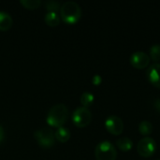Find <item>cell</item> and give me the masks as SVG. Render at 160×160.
Segmentation results:
<instances>
[{
    "label": "cell",
    "instance_id": "cell-1",
    "mask_svg": "<svg viewBox=\"0 0 160 160\" xmlns=\"http://www.w3.org/2000/svg\"><path fill=\"white\" fill-rule=\"evenodd\" d=\"M68 115V108L63 103H57L51 107L47 113V123L53 128H60L66 123Z\"/></svg>",
    "mask_w": 160,
    "mask_h": 160
},
{
    "label": "cell",
    "instance_id": "cell-2",
    "mask_svg": "<svg viewBox=\"0 0 160 160\" xmlns=\"http://www.w3.org/2000/svg\"><path fill=\"white\" fill-rule=\"evenodd\" d=\"M60 16L67 23H76L82 16V8L75 1H67L60 7Z\"/></svg>",
    "mask_w": 160,
    "mask_h": 160
},
{
    "label": "cell",
    "instance_id": "cell-3",
    "mask_svg": "<svg viewBox=\"0 0 160 160\" xmlns=\"http://www.w3.org/2000/svg\"><path fill=\"white\" fill-rule=\"evenodd\" d=\"M95 157L97 160H116L117 151L111 142L103 141L96 146Z\"/></svg>",
    "mask_w": 160,
    "mask_h": 160
},
{
    "label": "cell",
    "instance_id": "cell-4",
    "mask_svg": "<svg viewBox=\"0 0 160 160\" xmlns=\"http://www.w3.org/2000/svg\"><path fill=\"white\" fill-rule=\"evenodd\" d=\"M34 136L38 143L44 148H49L52 146L55 142L54 132L50 128H41L36 130Z\"/></svg>",
    "mask_w": 160,
    "mask_h": 160
},
{
    "label": "cell",
    "instance_id": "cell-5",
    "mask_svg": "<svg viewBox=\"0 0 160 160\" xmlns=\"http://www.w3.org/2000/svg\"><path fill=\"white\" fill-rule=\"evenodd\" d=\"M92 120V113L86 107H78L72 113V121L78 128L87 127Z\"/></svg>",
    "mask_w": 160,
    "mask_h": 160
},
{
    "label": "cell",
    "instance_id": "cell-6",
    "mask_svg": "<svg viewBox=\"0 0 160 160\" xmlns=\"http://www.w3.org/2000/svg\"><path fill=\"white\" fill-rule=\"evenodd\" d=\"M138 153L142 158L152 157L157 149V144L154 139L150 137H144L138 142Z\"/></svg>",
    "mask_w": 160,
    "mask_h": 160
},
{
    "label": "cell",
    "instance_id": "cell-7",
    "mask_svg": "<svg viewBox=\"0 0 160 160\" xmlns=\"http://www.w3.org/2000/svg\"><path fill=\"white\" fill-rule=\"evenodd\" d=\"M105 128L111 134L120 135L124 131V123L120 117L111 115L105 121Z\"/></svg>",
    "mask_w": 160,
    "mask_h": 160
},
{
    "label": "cell",
    "instance_id": "cell-8",
    "mask_svg": "<svg viewBox=\"0 0 160 160\" xmlns=\"http://www.w3.org/2000/svg\"><path fill=\"white\" fill-rule=\"evenodd\" d=\"M150 56L142 51L135 52L130 56V64L133 68L138 69H143L148 67L150 63Z\"/></svg>",
    "mask_w": 160,
    "mask_h": 160
},
{
    "label": "cell",
    "instance_id": "cell-9",
    "mask_svg": "<svg viewBox=\"0 0 160 160\" xmlns=\"http://www.w3.org/2000/svg\"><path fill=\"white\" fill-rule=\"evenodd\" d=\"M146 77L152 85L160 88V64L156 63L151 65L146 71Z\"/></svg>",
    "mask_w": 160,
    "mask_h": 160
},
{
    "label": "cell",
    "instance_id": "cell-10",
    "mask_svg": "<svg viewBox=\"0 0 160 160\" xmlns=\"http://www.w3.org/2000/svg\"><path fill=\"white\" fill-rule=\"evenodd\" d=\"M13 20L10 14L7 11L0 10V31H7L12 25Z\"/></svg>",
    "mask_w": 160,
    "mask_h": 160
},
{
    "label": "cell",
    "instance_id": "cell-11",
    "mask_svg": "<svg viewBox=\"0 0 160 160\" xmlns=\"http://www.w3.org/2000/svg\"><path fill=\"white\" fill-rule=\"evenodd\" d=\"M54 136H55V139L59 141L60 142H66L70 138V131L65 127H60V128H57L56 131L54 132Z\"/></svg>",
    "mask_w": 160,
    "mask_h": 160
},
{
    "label": "cell",
    "instance_id": "cell-12",
    "mask_svg": "<svg viewBox=\"0 0 160 160\" xmlns=\"http://www.w3.org/2000/svg\"><path fill=\"white\" fill-rule=\"evenodd\" d=\"M44 21L50 26H56L60 22V17L55 11H48L44 16Z\"/></svg>",
    "mask_w": 160,
    "mask_h": 160
},
{
    "label": "cell",
    "instance_id": "cell-13",
    "mask_svg": "<svg viewBox=\"0 0 160 160\" xmlns=\"http://www.w3.org/2000/svg\"><path fill=\"white\" fill-rule=\"evenodd\" d=\"M116 145L117 147L123 151V152H128L132 149L133 147V142L130 139L127 138V137H123L120 138L116 141Z\"/></svg>",
    "mask_w": 160,
    "mask_h": 160
},
{
    "label": "cell",
    "instance_id": "cell-14",
    "mask_svg": "<svg viewBox=\"0 0 160 160\" xmlns=\"http://www.w3.org/2000/svg\"><path fill=\"white\" fill-rule=\"evenodd\" d=\"M139 131L142 135L148 137V135H150L153 132V125L151 124V122L143 120L139 125Z\"/></svg>",
    "mask_w": 160,
    "mask_h": 160
},
{
    "label": "cell",
    "instance_id": "cell-15",
    "mask_svg": "<svg viewBox=\"0 0 160 160\" xmlns=\"http://www.w3.org/2000/svg\"><path fill=\"white\" fill-rule=\"evenodd\" d=\"M94 99H95V97L90 92H84L81 96V103L83 107H86V108H88L89 106L93 104Z\"/></svg>",
    "mask_w": 160,
    "mask_h": 160
},
{
    "label": "cell",
    "instance_id": "cell-16",
    "mask_svg": "<svg viewBox=\"0 0 160 160\" xmlns=\"http://www.w3.org/2000/svg\"><path fill=\"white\" fill-rule=\"evenodd\" d=\"M20 3L26 8H38L42 4L41 0H21Z\"/></svg>",
    "mask_w": 160,
    "mask_h": 160
},
{
    "label": "cell",
    "instance_id": "cell-17",
    "mask_svg": "<svg viewBox=\"0 0 160 160\" xmlns=\"http://www.w3.org/2000/svg\"><path fill=\"white\" fill-rule=\"evenodd\" d=\"M150 59L158 62L160 60V44H154L150 48Z\"/></svg>",
    "mask_w": 160,
    "mask_h": 160
},
{
    "label": "cell",
    "instance_id": "cell-18",
    "mask_svg": "<svg viewBox=\"0 0 160 160\" xmlns=\"http://www.w3.org/2000/svg\"><path fill=\"white\" fill-rule=\"evenodd\" d=\"M44 7L48 11H55L56 12V10L60 8L61 5H60V3L58 1L49 0V1H46L44 3Z\"/></svg>",
    "mask_w": 160,
    "mask_h": 160
},
{
    "label": "cell",
    "instance_id": "cell-19",
    "mask_svg": "<svg viewBox=\"0 0 160 160\" xmlns=\"http://www.w3.org/2000/svg\"><path fill=\"white\" fill-rule=\"evenodd\" d=\"M92 82H93V83H94L95 85H98V84H100V83H101V82H102V78H101V76H100V75L97 74V75H95V76L93 77Z\"/></svg>",
    "mask_w": 160,
    "mask_h": 160
},
{
    "label": "cell",
    "instance_id": "cell-20",
    "mask_svg": "<svg viewBox=\"0 0 160 160\" xmlns=\"http://www.w3.org/2000/svg\"><path fill=\"white\" fill-rule=\"evenodd\" d=\"M154 107H155V109L160 113V98H158V99L155 100V102H154Z\"/></svg>",
    "mask_w": 160,
    "mask_h": 160
},
{
    "label": "cell",
    "instance_id": "cell-21",
    "mask_svg": "<svg viewBox=\"0 0 160 160\" xmlns=\"http://www.w3.org/2000/svg\"><path fill=\"white\" fill-rule=\"evenodd\" d=\"M4 138H5V130H4L2 125L0 124V143L3 142Z\"/></svg>",
    "mask_w": 160,
    "mask_h": 160
},
{
    "label": "cell",
    "instance_id": "cell-22",
    "mask_svg": "<svg viewBox=\"0 0 160 160\" xmlns=\"http://www.w3.org/2000/svg\"><path fill=\"white\" fill-rule=\"evenodd\" d=\"M158 160H160V159H158Z\"/></svg>",
    "mask_w": 160,
    "mask_h": 160
}]
</instances>
